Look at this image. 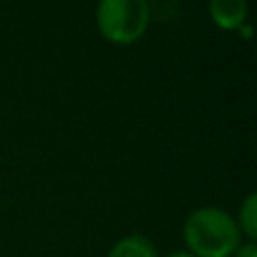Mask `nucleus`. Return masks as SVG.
<instances>
[{
	"mask_svg": "<svg viewBox=\"0 0 257 257\" xmlns=\"http://www.w3.org/2000/svg\"><path fill=\"white\" fill-rule=\"evenodd\" d=\"M183 237L194 257H232L241 246L237 221L219 208H201L187 217Z\"/></svg>",
	"mask_w": 257,
	"mask_h": 257,
	"instance_id": "1",
	"label": "nucleus"
},
{
	"mask_svg": "<svg viewBox=\"0 0 257 257\" xmlns=\"http://www.w3.org/2000/svg\"><path fill=\"white\" fill-rule=\"evenodd\" d=\"M97 27L111 43H136L149 27V5L145 0H104L97 7Z\"/></svg>",
	"mask_w": 257,
	"mask_h": 257,
	"instance_id": "2",
	"label": "nucleus"
},
{
	"mask_svg": "<svg viewBox=\"0 0 257 257\" xmlns=\"http://www.w3.org/2000/svg\"><path fill=\"white\" fill-rule=\"evenodd\" d=\"M246 14H248V7H246L244 0H212L210 3L212 23L228 32L239 30L246 23Z\"/></svg>",
	"mask_w": 257,
	"mask_h": 257,
	"instance_id": "3",
	"label": "nucleus"
},
{
	"mask_svg": "<svg viewBox=\"0 0 257 257\" xmlns=\"http://www.w3.org/2000/svg\"><path fill=\"white\" fill-rule=\"evenodd\" d=\"M108 257H158V253H156V246L147 237L131 235L117 241L111 248Z\"/></svg>",
	"mask_w": 257,
	"mask_h": 257,
	"instance_id": "4",
	"label": "nucleus"
},
{
	"mask_svg": "<svg viewBox=\"0 0 257 257\" xmlns=\"http://www.w3.org/2000/svg\"><path fill=\"white\" fill-rule=\"evenodd\" d=\"M239 228L250 241L257 237V194L250 192L239 210Z\"/></svg>",
	"mask_w": 257,
	"mask_h": 257,
	"instance_id": "5",
	"label": "nucleus"
},
{
	"mask_svg": "<svg viewBox=\"0 0 257 257\" xmlns=\"http://www.w3.org/2000/svg\"><path fill=\"white\" fill-rule=\"evenodd\" d=\"M235 257H257V246H255V241L241 244L239 248L235 250Z\"/></svg>",
	"mask_w": 257,
	"mask_h": 257,
	"instance_id": "6",
	"label": "nucleus"
},
{
	"mask_svg": "<svg viewBox=\"0 0 257 257\" xmlns=\"http://www.w3.org/2000/svg\"><path fill=\"white\" fill-rule=\"evenodd\" d=\"M239 34H241V39L248 41V39H250V34H253V30H250L248 25H241V27H239Z\"/></svg>",
	"mask_w": 257,
	"mask_h": 257,
	"instance_id": "7",
	"label": "nucleus"
},
{
	"mask_svg": "<svg viewBox=\"0 0 257 257\" xmlns=\"http://www.w3.org/2000/svg\"><path fill=\"white\" fill-rule=\"evenodd\" d=\"M169 257H194V255H190V253H181V250H178V253H172Z\"/></svg>",
	"mask_w": 257,
	"mask_h": 257,
	"instance_id": "8",
	"label": "nucleus"
}]
</instances>
